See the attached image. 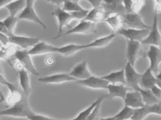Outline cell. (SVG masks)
I'll list each match as a JSON object with an SVG mask.
<instances>
[{
  "instance_id": "4316f807",
  "label": "cell",
  "mask_w": 161,
  "mask_h": 120,
  "mask_svg": "<svg viewBox=\"0 0 161 120\" xmlns=\"http://www.w3.org/2000/svg\"><path fill=\"white\" fill-rule=\"evenodd\" d=\"M116 37L115 34L112 33L111 34L96 39L92 43L86 44V48H102L107 46Z\"/></svg>"
},
{
  "instance_id": "d4e9b609",
  "label": "cell",
  "mask_w": 161,
  "mask_h": 120,
  "mask_svg": "<svg viewBox=\"0 0 161 120\" xmlns=\"http://www.w3.org/2000/svg\"><path fill=\"white\" fill-rule=\"evenodd\" d=\"M107 90L109 91V94L112 97H119L124 99L128 93L129 89L124 84H120L117 85L116 84L109 83Z\"/></svg>"
},
{
  "instance_id": "cb8c5ba5",
  "label": "cell",
  "mask_w": 161,
  "mask_h": 120,
  "mask_svg": "<svg viewBox=\"0 0 161 120\" xmlns=\"http://www.w3.org/2000/svg\"><path fill=\"white\" fill-rule=\"evenodd\" d=\"M102 78L111 84H116L119 83L120 84L126 85V79H125V70L124 68L116 71L112 72L108 75H105L101 77Z\"/></svg>"
},
{
  "instance_id": "f546056e",
  "label": "cell",
  "mask_w": 161,
  "mask_h": 120,
  "mask_svg": "<svg viewBox=\"0 0 161 120\" xmlns=\"http://www.w3.org/2000/svg\"><path fill=\"white\" fill-rule=\"evenodd\" d=\"M104 97H99L96 99L89 107L86 109L80 112L75 118L73 119V120H86L89 115L92 113L93 111L94 110L96 106L99 103L100 101L103 100Z\"/></svg>"
},
{
  "instance_id": "8d00e7d4",
  "label": "cell",
  "mask_w": 161,
  "mask_h": 120,
  "mask_svg": "<svg viewBox=\"0 0 161 120\" xmlns=\"http://www.w3.org/2000/svg\"><path fill=\"white\" fill-rule=\"evenodd\" d=\"M123 2L126 13H133V0H123Z\"/></svg>"
},
{
  "instance_id": "f907efd6",
  "label": "cell",
  "mask_w": 161,
  "mask_h": 120,
  "mask_svg": "<svg viewBox=\"0 0 161 120\" xmlns=\"http://www.w3.org/2000/svg\"><path fill=\"white\" fill-rule=\"evenodd\" d=\"M132 120V119H128V120Z\"/></svg>"
},
{
  "instance_id": "ffe728a7",
  "label": "cell",
  "mask_w": 161,
  "mask_h": 120,
  "mask_svg": "<svg viewBox=\"0 0 161 120\" xmlns=\"http://www.w3.org/2000/svg\"><path fill=\"white\" fill-rule=\"evenodd\" d=\"M56 47L47 44L44 42H39L28 50L31 56L42 55L50 53H56Z\"/></svg>"
},
{
  "instance_id": "836d02e7",
  "label": "cell",
  "mask_w": 161,
  "mask_h": 120,
  "mask_svg": "<svg viewBox=\"0 0 161 120\" xmlns=\"http://www.w3.org/2000/svg\"><path fill=\"white\" fill-rule=\"evenodd\" d=\"M103 100L100 101L99 103L96 106L92 113L86 120H101V118L100 117V109L101 104Z\"/></svg>"
},
{
  "instance_id": "7a4b0ae2",
  "label": "cell",
  "mask_w": 161,
  "mask_h": 120,
  "mask_svg": "<svg viewBox=\"0 0 161 120\" xmlns=\"http://www.w3.org/2000/svg\"><path fill=\"white\" fill-rule=\"evenodd\" d=\"M158 13L154 12L153 22L148 35L141 42L142 44L161 46V34L158 27Z\"/></svg>"
},
{
  "instance_id": "681fc988",
  "label": "cell",
  "mask_w": 161,
  "mask_h": 120,
  "mask_svg": "<svg viewBox=\"0 0 161 120\" xmlns=\"http://www.w3.org/2000/svg\"><path fill=\"white\" fill-rule=\"evenodd\" d=\"M69 1H70L74 2L77 3H79V2L80 1V0H69Z\"/></svg>"
},
{
  "instance_id": "d6a6232c",
  "label": "cell",
  "mask_w": 161,
  "mask_h": 120,
  "mask_svg": "<svg viewBox=\"0 0 161 120\" xmlns=\"http://www.w3.org/2000/svg\"><path fill=\"white\" fill-rule=\"evenodd\" d=\"M19 20V19L18 18L10 16L5 18L2 22H3L8 31L10 32V33L13 34H14V31Z\"/></svg>"
},
{
  "instance_id": "ba28073f",
  "label": "cell",
  "mask_w": 161,
  "mask_h": 120,
  "mask_svg": "<svg viewBox=\"0 0 161 120\" xmlns=\"http://www.w3.org/2000/svg\"><path fill=\"white\" fill-rule=\"evenodd\" d=\"M53 16L56 17L59 22V30L58 34L53 39H57L62 36L63 33V29L66 26L70 21L74 19V17L71 13H68L64 11L63 9L58 7L52 13Z\"/></svg>"
},
{
  "instance_id": "816d5d0a",
  "label": "cell",
  "mask_w": 161,
  "mask_h": 120,
  "mask_svg": "<svg viewBox=\"0 0 161 120\" xmlns=\"http://www.w3.org/2000/svg\"></svg>"
},
{
  "instance_id": "60d3db41",
  "label": "cell",
  "mask_w": 161,
  "mask_h": 120,
  "mask_svg": "<svg viewBox=\"0 0 161 120\" xmlns=\"http://www.w3.org/2000/svg\"><path fill=\"white\" fill-rule=\"evenodd\" d=\"M155 3L154 12H156L157 13H161V0H154Z\"/></svg>"
},
{
  "instance_id": "f5cc1de1",
  "label": "cell",
  "mask_w": 161,
  "mask_h": 120,
  "mask_svg": "<svg viewBox=\"0 0 161 120\" xmlns=\"http://www.w3.org/2000/svg\"></svg>"
},
{
  "instance_id": "603a6c76",
  "label": "cell",
  "mask_w": 161,
  "mask_h": 120,
  "mask_svg": "<svg viewBox=\"0 0 161 120\" xmlns=\"http://www.w3.org/2000/svg\"><path fill=\"white\" fill-rule=\"evenodd\" d=\"M85 49H86V44H70L62 47H57L56 53H59L65 57H71L75 55L78 51Z\"/></svg>"
},
{
  "instance_id": "f1b7e54d",
  "label": "cell",
  "mask_w": 161,
  "mask_h": 120,
  "mask_svg": "<svg viewBox=\"0 0 161 120\" xmlns=\"http://www.w3.org/2000/svg\"><path fill=\"white\" fill-rule=\"evenodd\" d=\"M137 91L141 94L143 102L145 105H153L160 102L151 90L143 89L140 87Z\"/></svg>"
},
{
  "instance_id": "7402d4cb",
  "label": "cell",
  "mask_w": 161,
  "mask_h": 120,
  "mask_svg": "<svg viewBox=\"0 0 161 120\" xmlns=\"http://www.w3.org/2000/svg\"><path fill=\"white\" fill-rule=\"evenodd\" d=\"M157 79L149 68H148L144 74H142L140 81V86L145 89L151 90L153 86L156 85Z\"/></svg>"
},
{
  "instance_id": "8992f818",
  "label": "cell",
  "mask_w": 161,
  "mask_h": 120,
  "mask_svg": "<svg viewBox=\"0 0 161 120\" xmlns=\"http://www.w3.org/2000/svg\"><path fill=\"white\" fill-rule=\"evenodd\" d=\"M150 29H136L122 28L117 32V34L126 37L128 40L139 41L141 43L149 33Z\"/></svg>"
},
{
  "instance_id": "c3c4849f",
  "label": "cell",
  "mask_w": 161,
  "mask_h": 120,
  "mask_svg": "<svg viewBox=\"0 0 161 120\" xmlns=\"http://www.w3.org/2000/svg\"><path fill=\"white\" fill-rule=\"evenodd\" d=\"M156 85L159 86L160 88H161V81L158 80H157V83H156Z\"/></svg>"
},
{
  "instance_id": "ee69618b",
  "label": "cell",
  "mask_w": 161,
  "mask_h": 120,
  "mask_svg": "<svg viewBox=\"0 0 161 120\" xmlns=\"http://www.w3.org/2000/svg\"><path fill=\"white\" fill-rule=\"evenodd\" d=\"M16 0H0V8L5 7L6 5L15 1Z\"/></svg>"
},
{
  "instance_id": "277c9868",
  "label": "cell",
  "mask_w": 161,
  "mask_h": 120,
  "mask_svg": "<svg viewBox=\"0 0 161 120\" xmlns=\"http://www.w3.org/2000/svg\"><path fill=\"white\" fill-rule=\"evenodd\" d=\"M28 50H16L14 53L15 57L18 60L23 68L34 76H39V73L34 66L31 55L29 54Z\"/></svg>"
},
{
  "instance_id": "f35d334b",
  "label": "cell",
  "mask_w": 161,
  "mask_h": 120,
  "mask_svg": "<svg viewBox=\"0 0 161 120\" xmlns=\"http://www.w3.org/2000/svg\"><path fill=\"white\" fill-rule=\"evenodd\" d=\"M0 31H1V33L5 34L8 37L11 36L12 34L10 33V32L7 29V28L5 27V25H4L2 21H1V22H0Z\"/></svg>"
},
{
  "instance_id": "30bf717a",
  "label": "cell",
  "mask_w": 161,
  "mask_h": 120,
  "mask_svg": "<svg viewBox=\"0 0 161 120\" xmlns=\"http://www.w3.org/2000/svg\"><path fill=\"white\" fill-rule=\"evenodd\" d=\"M97 28V23L86 20H81L78 25L68 31L66 34H80L90 35L96 33Z\"/></svg>"
},
{
  "instance_id": "3957f363",
  "label": "cell",
  "mask_w": 161,
  "mask_h": 120,
  "mask_svg": "<svg viewBox=\"0 0 161 120\" xmlns=\"http://www.w3.org/2000/svg\"><path fill=\"white\" fill-rule=\"evenodd\" d=\"M124 70L126 84L134 91H137L140 87L142 74L137 73L134 68V66L128 62L125 65Z\"/></svg>"
},
{
  "instance_id": "bcb514c9",
  "label": "cell",
  "mask_w": 161,
  "mask_h": 120,
  "mask_svg": "<svg viewBox=\"0 0 161 120\" xmlns=\"http://www.w3.org/2000/svg\"><path fill=\"white\" fill-rule=\"evenodd\" d=\"M26 1H27V4L33 5L35 2L36 0H26Z\"/></svg>"
},
{
  "instance_id": "ac0fdd59",
  "label": "cell",
  "mask_w": 161,
  "mask_h": 120,
  "mask_svg": "<svg viewBox=\"0 0 161 120\" xmlns=\"http://www.w3.org/2000/svg\"><path fill=\"white\" fill-rule=\"evenodd\" d=\"M40 82L48 84H58L69 81H77V80L72 77L69 74H57L38 79Z\"/></svg>"
},
{
  "instance_id": "5b68a950",
  "label": "cell",
  "mask_w": 161,
  "mask_h": 120,
  "mask_svg": "<svg viewBox=\"0 0 161 120\" xmlns=\"http://www.w3.org/2000/svg\"><path fill=\"white\" fill-rule=\"evenodd\" d=\"M155 114L161 115V102L145 105L142 107L135 109V112L131 119L132 120H143L149 114Z\"/></svg>"
},
{
  "instance_id": "f6af8a7d",
  "label": "cell",
  "mask_w": 161,
  "mask_h": 120,
  "mask_svg": "<svg viewBox=\"0 0 161 120\" xmlns=\"http://www.w3.org/2000/svg\"><path fill=\"white\" fill-rule=\"evenodd\" d=\"M101 120H116V119L114 116L113 117H108V118H101Z\"/></svg>"
},
{
  "instance_id": "ab89813d",
  "label": "cell",
  "mask_w": 161,
  "mask_h": 120,
  "mask_svg": "<svg viewBox=\"0 0 161 120\" xmlns=\"http://www.w3.org/2000/svg\"><path fill=\"white\" fill-rule=\"evenodd\" d=\"M87 1L92 4L94 8L100 7L101 3L103 2V0H87Z\"/></svg>"
},
{
  "instance_id": "484cf974",
  "label": "cell",
  "mask_w": 161,
  "mask_h": 120,
  "mask_svg": "<svg viewBox=\"0 0 161 120\" xmlns=\"http://www.w3.org/2000/svg\"><path fill=\"white\" fill-rule=\"evenodd\" d=\"M112 28L114 31H118L122 28L123 18L122 15L119 14H112L104 20Z\"/></svg>"
},
{
  "instance_id": "e575fe53",
  "label": "cell",
  "mask_w": 161,
  "mask_h": 120,
  "mask_svg": "<svg viewBox=\"0 0 161 120\" xmlns=\"http://www.w3.org/2000/svg\"><path fill=\"white\" fill-rule=\"evenodd\" d=\"M145 5V0H135L133 6V13H139Z\"/></svg>"
},
{
  "instance_id": "9c48e42d",
  "label": "cell",
  "mask_w": 161,
  "mask_h": 120,
  "mask_svg": "<svg viewBox=\"0 0 161 120\" xmlns=\"http://www.w3.org/2000/svg\"><path fill=\"white\" fill-rule=\"evenodd\" d=\"M146 55L150 61L149 68L156 76L159 73V66L161 63V49L155 46H150Z\"/></svg>"
},
{
  "instance_id": "6da1fadb",
  "label": "cell",
  "mask_w": 161,
  "mask_h": 120,
  "mask_svg": "<svg viewBox=\"0 0 161 120\" xmlns=\"http://www.w3.org/2000/svg\"><path fill=\"white\" fill-rule=\"evenodd\" d=\"M27 97L23 94L14 105L8 108L1 111V116H12L14 117L28 118L29 116L34 114L29 105Z\"/></svg>"
},
{
  "instance_id": "e0dca14e",
  "label": "cell",
  "mask_w": 161,
  "mask_h": 120,
  "mask_svg": "<svg viewBox=\"0 0 161 120\" xmlns=\"http://www.w3.org/2000/svg\"><path fill=\"white\" fill-rule=\"evenodd\" d=\"M69 74L77 81L86 79L92 76L91 73L88 70L87 63L86 61L82 62L75 65Z\"/></svg>"
},
{
  "instance_id": "4fadbf2b",
  "label": "cell",
  "mask_w": 161,
  "mask_h": 120,
  "mask_svg": "<svg viewBox=\"0 0 161 120\" xmlns=\"http://www.w3.org/2000/svg\"><path fill=\"white\" fill-rule=\"evenodd\" d=\"M9 37V43L16 45L27 50L29 48H32L39 42V39L38 38L17 36L14 34H12Z\"/></svg>"
},
{
  "instance_id": "2e32d148",
  "label": "cell",
  "mask_w": 161,
  "mask_h": 120,
  "mask_svg": "<svg viewBox=\"0 0 161 120\" xmlns=\"http://www.w3.org/2000/svg\"><path fill=\"white\" fill-rule=\"evenodd\" d=\"M103 7L106 12L122 16L126 13L123 0H103Z\"/></svg>"
},
{
  "instance_id": "52a82bcc",
  "label": "cell",
  "mask_w": 161,
  "mask_h": 120,
  "mask_svg": "<svg viewBox=\"0 0 161 120\" xmlns=\"http://www.w3.org/2000/svg\"><path fill=\"white\" fill-rule=\"evenodd\" d=\"M142 43L139 41L128 40L127 47V58L128 62L134 66L138 57L144 55Z\"/></svg>"
},
{
  "instance_id": "d6986e66",
  "label": "cell",
  "mask_w": 161,
  "mask_h": 120,
  "mask_svg": "<svg viewBox=\"0 0 161 120\" xmlns=\"http://www.w3.org/2000/svg\"><path fill=\"white\" fill-rule=\"evenodd\" d=\"M112 14L106 12L103 7L93 8L89 11L88 14L84 20L97 23L101 21H104L107 17Z\"/></svg>"
},
{
  "instance_id": "b9f144b4",
  "label": "cell",
  "mask_w": 161,
  "mask_h": 120,
  "mask_svg": "<svg viewBox=\"0 0 161 120\" xmlns=\"http://www.w3.org/2000/svg\"><path fill=\"white\" fill-rule=\"evenodd\" d=\"M47 1L53 4H55L58 6V7H60V5L62 4H64L66 0H46Z\"/></svg>"
},
{
  "instance_id": "44dd1931",
  "label": "cell",
  "mask_w": 161,
  "mask_h": 120,
  "mask_svg": "<svg viewBox=\"0 0 161 120\" xmlns=\"http://www.w3.org/2000/svg\"><path fill=\"white\" fill-rule=\"evenodd\" d=\"M29 72L24 68L19 70V85L25 96L29 97L31 91Z\"/></svg>"
},
{
  "instance_id": "4dcf8cb0",
  "label": "cell",
  "mask_w": 161,
  "mask_h": 120,
  "mask_svg": "<svg viewBox=\"0 0 161 120\" xmlns=\"http://www.w3.org/2000/svg\"><path fill=\"white\" fill-rule=\"evenodd\" d=\"M134 109L125 106L122 110L115 115L116 120H126L130 119L134 115Z\"/></svg>"
},
{
  "instance_id": "1f68e13d",
  "label": "cell",
  "mask_w": 161,
  "mask_h": 120,
  "mask_svg": "<svg viewBox=\"0 0 161 120\" xmlns=\"http://www.w3.org/2000/svg\"><path fill=\"white\" fill-rule=\"evenodd\" d=\"M64 11L68 13L80 12L84 10L81 7L79 3L74 2L70 1L69 0H66L62 8Z\"/></svg>"
},
{
  "instance_id": "9a60e30c",
  "label": "cell",
  "mask_w": 161,
  "mask_h": 120,
  "mask_svg": "<svg viewBox=\"0 0 161 120\" xmlns=\"http://www.w3.org/2000/svg\"><path fill=\"white\" fill-rule=\"evenodd\" d=\"M18 18L19 19H24L32 21L36 24H39L42 26L44 29L47 28V26L45 23L38 17L37 14L33 8V5L27 4V6L21 13L19 14Z\"/></svg>"
},
{
  "instance_id": "5bb4252c",
  "label": "cell",
  "mask_w": 161,
  "mask_h": 120,
  "mask_svg": "<svg viewBox=\"0 0 161 120\" xmlns=\"http://www.w3.org/2000/svg\"><path fill=\"white\" fill-rule=\"evenodd\" d=\"M124 100L125 106L134 109L142 107L145 105L142 96L138 91L128 92Z\"/></svg>"
},
{
  "instance_id": "d590c367",
  "label": "cell",
  "mask_w": 161,
  "mask_h": 120,
  "mask_svg": "<svg viewBox=\"0 0 161 120\" xmlns=\"http://www.w3.org/2000/svg\"><path fill=\"white\" fill-rule=\"evenodd\" d=\"M29 120H57L45 115H40L34 113L28 117Z\"/></svg>"
},
{
  "instance_id": "db71d44e",
  "label": "cell",
  "mask_w": 161,
  "mask_h": 120,
  "mask_svg": "<svg viewBox=\"0 0 161 120\" xmlns=\"http://www.w3.org/2000/svg\"></svg>"
},
{
  "instance_id": "83f0119b",
  "label": "cell",
  "mask_w": 161,
  "mask_h": 120,
  "mask_svg": "<svg viewBox=\"0 0 161 120\" xmlns=\"http://www.w3.org/2000/svg\"><path fill=\"white\" fill-rule=\"evenodd\" d=\"M27 6L26 0H16L5 6L10 12V16L15 17L19 13H21Z\"/></svg>"
},
{
  "instance_id": "8fae6325",
  "label": "cell",
  "mask_w": 161,
  "mask_h": 120,
  "mask_svg": "<svg viewBox=\"0 0 161 120\" xmlns=\"http://www.w3.org/2000/svg\"><path fill=\"white\" fill-rule=\"evenodd\" d=\"M124 23L132 29H150L151 26H148L143 21L142 16L137 13H127L122 16Z\"/></svg>"
},
{
  "instance_id": "74e56055",
  "label": "cell",
  "mask_w": 161,
  "mask_h": 120,
  "mask_svg": "<svg viewBox=\"0 0 161 120\" xmlns=\"http://www.w3.org/2000/svg\"><path fill=\"white\" fill-rule=\"evenodd\" d=\"M153 93L156 98L159 100L160 102H161V88L157 85L153 86L151 89Z\"/></svg>"
},
{
  "instance_id": "7c38bea8",
  "label": "cell",
  "mask_w": 161,
  "mask_h": 120,
  "mask_svg": "<svg viewBox=\"0 0 161 120\" xmlns=\"http://www.w3.org/2000/svg\"><path fill=\"white\" fill-rule=\"evenodd\" d=\"M77 83L87 88L97 90H107L109 82L102 77L92 76L83 80H78Z\"/></svg>"
},
{
  "instance_id": "7bdbcfd3",
  "label": "cell",
  "mask_w": 161,
  "mask_h": 120,
  "mask_svg": "<svg viewBox=\"0 0 161 120\" xmlns=\"http://www.w3.org/2000/svg\"><path fill=\"white\" fill-rule=\"evenodd\" d=\"M1 41L3 45H7V43H9V37L5 34L1 33Z\"/></svg>"
},
{
  "instance_id": "7dc6e473",
  "label": "cell",
  "mask_w": 161,
  "mask_h": 120,
  "mask_svg": "<svg viewBox=\"0 0 161 120\" xmlns=\"http://www.w3.org/2000/svg\"><path fill=\"white\" fill-rule=\"evenodd\" d=\"M156 78H157V79L161 81V71L160 72H159L158 74L156 76Z\"/></svg>"
}]
</instances>
